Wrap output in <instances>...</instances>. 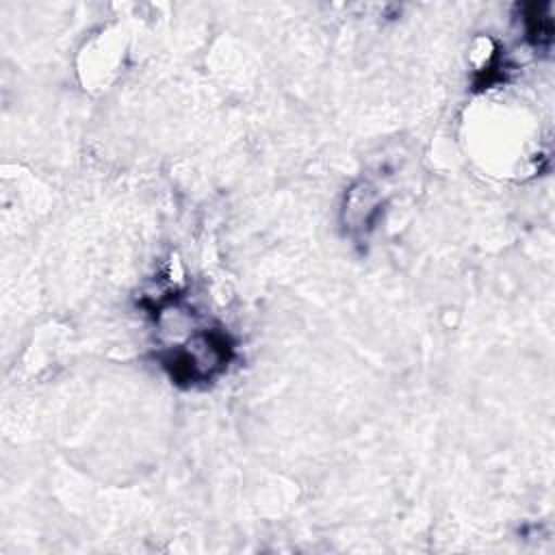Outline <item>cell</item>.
Returning <instances> with one entry per match:
<instances>
[{
	"label": "cell",
	"instance_id": "cell-2",
	"mask_svg": "<svg viewBox=\"0 0 555 555\" xmlns=\"http://www.w3.org/2000/svg\"><path fill=\"white\" fill-rule=\"evenodd\" d=\"M522 24H525V35L529 43L535 50H548L553 43V17H551V4H525L522 7Z\"/></svg>",
	"mask_w": 555,
	"mask_h": 555
},
{
	"label": "cell",
	"instance_id": "cell-1",
	"mask_svg": "<svg viewBox=\"0 0 555 555\" xmlns=\"http://www.w3.org/2000/svg\"><path fill=\"white\" fill-rule=\"evenodd\" d=\"M234 358V343L230 334L221 327H202L191 334L182 345L169 347L163 356V369L169 373L171 382L180 386L206 384L215 375L228 369Z\"/></svg>",
	"mask_w": 555,
	"mask_h": 555
}]
</instances>
